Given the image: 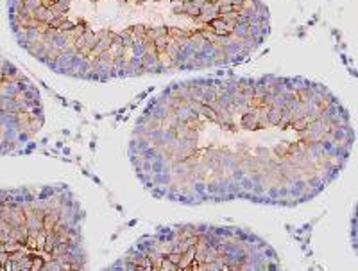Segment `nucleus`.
<instances>
[{"label":"nucleus","mask_w":358,"mask_h":271,"mask_svg":"<svg viewBox=\"0 0 358 271\" xmlns=\"http://www.w3.org/2000/svg\"><path fill=\"white\" fill-rule=\"evenodd\" d=\"M350 110L321 83L217 76L172 83L134 124L129 162L147 193L178 205H303L350 162Z\"/></svg>","instance_id":"f257e3e1"},{"label":"nucleus","mask_w":358,"mask_h":271,"mask_svg":"<svg viewBox=\"0 0 358 271\" xmlns=\"http://www.w3.org/2000/svg\"><path fill=\"white\" fill-rule=\"evenodd\" d=\"M18 46L85 81L224 69L271 31L262 0H9Z\"/></svg>","instance_id":"f03ea898"},{"label":"nucleus","mask_w":358,"mask_h":271,"mask_svg":"<svg viewBox=\"0 0 358 271\" xmlns=\"http://www.w3.org/2000/svg\"><path fill=\"white\" fill-rule=\"evenodd\" d=\"M83 223L66 185L0 189V271L83 270Z\"/></svg>","instance_id":"7ed1b4c3"},{"label":"nucleus","mask_w":358,"mask_h":271,"mask_svg":"<svg viewBox=\"0 0 358 271\" xmlns=\"http://www.w3.org/2000/svg\"><path fill=\"white\" fill-rule=\"evenodd\" d=\"M280 255L265 239L235 226L174 225L134 242L111 270H278Z\"/></svg>","instance_id":"20e7f679"},{"label":"nucleus","mask_w":358,"mask_h":271,"mask_svg":"<svg viewBox=\"0 0 358 271\" xmlns=\"http://www.w3.org/2000/svg\"><path fill=\"white\" fill-rule=\"evenodd\" d=\"M40 92L27 76L0 56V156L29 144L43 127Z\"/></svg>","instance_id":"39448f33"},{"label":"nucleus","mask_w":358,"mask_h":271,"mask_svg":"<svg viewBox=\"0 0 358 271\" xmlns=\"http://www.w3.org/2000/svg\"><path fill=\"white\" fill-rule=\"evenodd\" d=\"M351 246L358 257V203L353 210V216H351Z\"/></svg>","instance_id":"423d86ee"}]
</instances>
